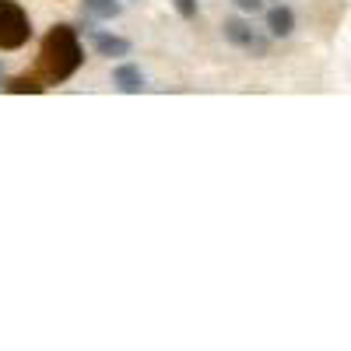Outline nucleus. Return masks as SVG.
Listing matches in <instances>:
<instances>
[{"label": "nucleus", "mask_w": 351, "mask_h": 351, "mask_svg": "<svg viewBox=\"0 0 351 351\" xmlns=\"http://www.w3.org/2000/svg\"><path fill=\"white\" fill-rule=\"evenodd\" d=\"M32 39V21L14 0H0V49H21Z\"/></svg>", "instance_id": "2"}, {"label": "nucleus", "mask_w": 351, "mask_h": 351, "mask_svg": "<svg viewBox=\"0 0 351 351\" xmlns=\"http://www.w3.org/2000/svg\"><path fill=\"white\" fill-rule=\"evenodd\" d=\"M221 36H225V43L239 46V49H246V53L267 56V39H260V36L253 32V28L243 21V18H225V25H221Z\"/></svg>", "instance_id": "3"}, {"label": "nucleus", "mask_w": 351, "mask_h": 351, "mask_svg": "<svg viewBox=\"0 0 351 351\" xmlns=\"http://www.w3.org/2000/svg\"><path fill=\"white\" fill-rule=\"evenodd\" d=\"M176 11H180L183 18H193L197 14V0H176Z\"/></svg>", "instance_id": "9"}, {"label": "nucleus", "mask_w": 351, "mask_h": 351, "mask_svg": "<svg viewBox=\"0 0 351 351\" xmlns=\"http://www.w3.org/2000/svg\"><path fill=\"white\" fill-rule=\"evenodd\" d=\"M92 46H95V53L99 56H127L130 53V43L127 39H120V36H109V32H92Z\"/></svg>", "instance_id": "4"}, {"label": "nucleus", "mask_w": 351, "mask_h": 351, "mask_svg": "<svg viewBox=\"0 0 351 351\" xmlns=\"http://www.w3.org/2000/svg\"><path fill=\"white\" fill-rule=\"evenodd\" d=\"M84 60V49L77 43V32L71 25H53L46 39H43V49H39V74L43 81L49 84H60L67 81Z\"/></svg>", "instance_id": "1"}, {"label": "nucleus", "mask_w": 351, "mask_h": 351, "mask_svg": "<svg viewBox=\"0 0 351 351\" xmlns=\"http://www.w3.org/2000/svg\"><path fill=\"white\" fill-rule=\"evenodd\" d=\"M0 77H4V64H0Z\"/></svg>", "instance_id": "11"}, {"label": "nucleus", "mask_w": 351, "mask_h": 351, "mask_svg": "<svg viewBox=\"0 0 351 351\" xmlns=\"http://www.w3.org/2000/svg\"><path fill=\"white\" fill-rule=\"evenodd\" d=\"M84 8L92 14H99V18H116L120 14V4H116V0H84Z\"/></svg>", "instance_id": "8"}, {"label": "nucleus", "mask_w": 351, "mask_h": 351, "mask_svg": "<svg viewBox=\"0 0 351 351\" xmlns=\"http://www.w3.org/2000/svg\"><path fill=\"white\" fill-rule=\"evenodd\" d=\"M112 81L120 84V92H130V95L144 92V74H141V67H134V64H120V67L112 71Z\"/></svg>", "instance_id": "5"}, {"label": "nucleus", "mask_w": 351, "mask_h": 351, "mask_svg": "<svg viewBox=\"0 0 351 351\" xmlns=\"http://www.w3.org/2000/svg\"><path fill=\"white\" fill-rule=\"evenodd\" d=\"M267 28H271L274 39H285V36L295 32V14H291L288 8H271L267 11Z\"/></svg>", "instance_id": "6"}, {"label": "nucleus", "mask_w": 351, "mask_h": 351, "mask_svg": "<svg viewBox=\"0 0 351 351\" xmlns=\"http://www.w3.org/2000/svg\"><path fill=\"white\" fill-rule=\"evenodd\" d=\"M232 4H236L239 11H260V8H263V0H232Z\"/></svg>", "instance_id": "10"}, {"label": "nucleus", "mask_w": 351, "mask_h": 351, "mask_svg": "<svg viewBox=\"0 0 351 351\" xmlns=\"http://www.w3.org/2000/svg\"><path fill=\"white\" fill-rule=\"evenodd\" d=\"M4 88H8L11 95H25V92H32V95H39V92H43L46 84H43L39 77H28V74H18V77H11V81H8Z\"/></svg>", "instance_id": "7"}]
</instances>
